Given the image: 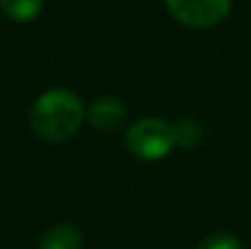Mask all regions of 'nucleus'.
I'll list each match as a JSON object with an SVG mask.
<instances>
[{
  "mask_svg": "<svg viewBox=\"0 0 251 249\" xmlns=\"http://www.w3.org/2000/svg\"><path fill=\"white\" fill-rule=\"evenodd\" d=\"M84 104L69 88H51L31 106V130L49 144H62L79 130L84 122Z\"/></svg>",
  "mask_w": 251,
  "mask_h": 249,
  "instance_id": "1",
  "label": "nucleus"
},
{
  "mask_svg": "<svg viewBox=\"0 0 251 249\" xmlns=\"http://www.w3.org/2000/svg\"><path fill=\"white\" fill-rule=\"evenodd\" d=\"M126 146L141 161H159L168 157L176 146L174 126L156 117H146L134 122L126 132Z\"/></svg>",
  "mask_w": 251,
  "mask_h": 249,
  "instance_id": "2",
  "label": "nucleus"
},
{
  "mask_svg": "<svg viewBox=\"0 0 251 249\" xmlns=\"http://www.w3.org/2000/svg\"><path fill=\"white\" fill-rule=\"evenodd\" d=\"M174 20L194 29H207L227 18L231 0H165Z\"/></svg>",
  "mask_w": 251,
  "mask_h": 249,
  "instance_id": "3",
  "label": "nucleus"
},
{
  "mask_svg": "<svg viewBox=\"0 0 251 249\" xmlns=\"http://www.w3.org/2000/svg\"><path fill=\"white\" fill-rule=\"evenodd\" d=\"M88 122L97 130H117L126 122V106L117 97H100L88 106Z\"/></svg>",
  "mask_w": 251,
  "mask_h": 249,
  "instance_id": "4",
  "label": "nucleus"
},
{
  "mask_svg": "<svg viewBox=\"0 0 251 249\" xmlns=\"http://www.w3.org/2000/svg\"><path fill=\"white\" fill-rule=\"evenodd\" d=\"M82 247H84V236L77 225L73 223H60L55 227H51L38 245V249H82Z\"/></svg>",
  "mask_w": 251,
  "mask_h": 249,
  "instance_id": "5",
  "label": "nucleus"
},
{
  "mask_svg": "<svg viewBox=\"0 0 251 249\" xmlns=\"http://www.w3.org/2000/svg\"><path fill=\"white\" fill-rule=\"evenodd\" d=\"M44 0H0V9L13 22H33L42 11Z\"/></svg>",
  "mask_w": 251,
  "mask_h": 249,
  "instance_id": "6",
  "label": "nucleus"
},
{
  "mask_svg": "<svg viewBox=\"0 0 251 249\" xmlns=\"http://www.w3.org/2000/svg\"><path fill=\"white\" fill-rule=\"evenodd\" d=\"M196 249H243L240 241L229 232H214L205 236Z\"/></svg>",
  "mask_w": 251,
  "mask_h": 249,
  "instance_id": "7",
  "label": "nucleus"
},
{
  "mask_svg": "<svg viewBox=\"0 0 251 249\" xmlns=\"http://www.w3.org/2000/svg\"><path fill=\"white\" fill-rule=\"evenodd\" d=\"M174 132H176V144L185 146V148L196 146L199 144V139H201V128H199V124L192 122V119L178 122L176 126H174Z\"/></svg>",
  "mask_w": 251,
  "mask_h": 249,
  "instance_id": "8",
  "label": "nucleus"
}]
</instances>
